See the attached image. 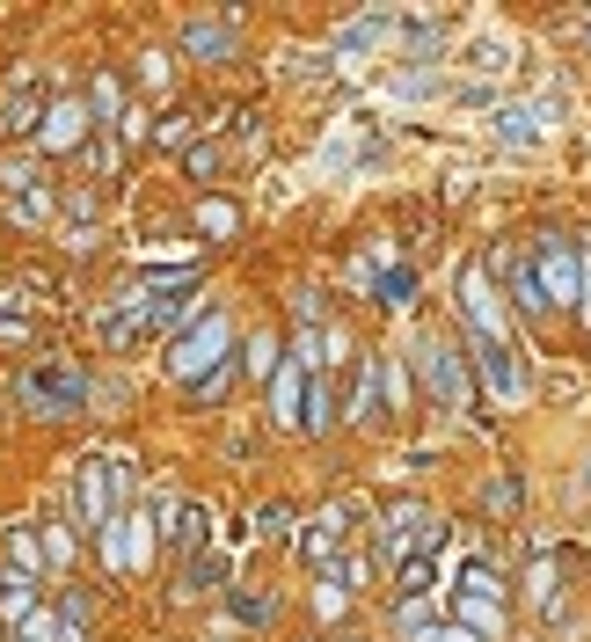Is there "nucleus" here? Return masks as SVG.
Here are the masks:
<instances>
[{
    "label": "nucleus",
    "instance_id": "obj_1",
    "mask_svg": "<svg viewBox=\"0 0 591 642\" xmlns=\"http://www.w3.org/2000/svg\"><path fill=\"white\" fill-rule=\"evenodd\" d=\"M417 372H423V395L439 402V417H468V358H460V344L453 336H439V329H423L417 336Z\"/></svg>",
    "mask_w": 591,
    "mask_h": 642
},
{
    "label": "nucleus",
    "instance_id": "obj_2",
    "mask_svg": "<svg viewBox=\"0 0 591 642\" xmlns=\"http://www.w3.org/2000/svg\"><path fill=\"white\" fill-rule=\"evenodd\" d=\"M220 366H234V321L212 307L205 321H190L183 336H175V350H169V372L183 380V387H197V380H212Z\"/></svg>",
    "mask_w": 591,
    "mask_h": 642
},
{
    "label": "nucleus",
    "instance_id": "obj_3",
    "mask_svg": "<svg viewBox=\"0 0 591 642\" xmlns=\"http://www.w3.org/2000/svg\"><path fill=\"white\" fill-rule=\"evenodd\" d=\"M15 395H23L29 417H74L81 402H88V372L81 366H29L15 380Z\"/></svg>",
    "mask_w": 591,
    "mask_h": 642
},
{
    "label": "nucleus",
    "instance_id": "obj_4",
    "mask_svg": "<svg viewBox=\"0 0 591 642\" xmlns=\"http://www.w3.org/2000/svg\"><path fill=\"white\" fill-rule=\"evenodd\" d=\"M533 271H541V293L555 307H584V248L563 242V234H541L533 242Z\"/></svg>",
    "mask_w": 591,
    "mask_h": 642
},
{
    "label": "nucleus",
    "instance_id": "obj_5",
    "mask_svg": "<svg viewBox=\"0 0 591 642\" xmlns=\"http://www.w3.org/2000/svg\"><path fill=\"white\" fill-rule=\"evenodd\" d=\"M468 344H475V372H482V387H490L496 402L526 395V366H518V350L504 344V336H468Z\"/></svg>",
    "mask_w": 591,
    "mask_h": 642
},
{
    "label": "nucleus",
    "instance_id": "obj_6",
    "mask_svg": "<svg viewBox=\"0 0 591 642\" xmlns=\"http://www.w3.org/2000/svg\"><path fill=\"white\" fill-rule=\"evenodd\" d=\"M460 321H468V336H504V299L490 293V263L460 271Z\"/></svg>",
    "mask_w": 591,
    "mask_h": 642
},
{
    "label": "nucleus",
    "instance_id": "obj_7",
    "mask_svg": "<svg viewBox=\"0 0 591 642\" xmlns=\"http://www.w3.org/2000/svg\"><path fill=\"white\" fill-rule=\"evenodd\" d=\"M344 526H350V504H329L321 519H299V533H293L299 563H307V569H329V563H336V547H344Z\"/></svg>",
    "mask_w": 591,
    "mask_h": 642
},
{
    "label": "nucleus",
    "instance_id": "obj_8",
    "mask_svg": "<svg viewBox=\"0 0 591 642\" xmlns=\"http://www.w3.org/2000/svg\"><path fill=\"white\" fill-rule=\"evenodd\" d=\"M153 519L169 526V541L183 547V555H197V547H212V511H205L197 496H161V504H153Z\"/></svg>",
    "mask_w": 591,
    "mask_h": 642
},
{
    "label": "nucleus",
    "instance_id": "obj_9",
    "mask_svg": "<svg viewBox=\"0 0 591 642\" xmlns=\"http://www.w3.org/2000/svg\"><path fill=\"white\" fill-rule=\"evenodd\" d=\"M110 496H118V490H110V460H102V468L81 460V468H74V519L88 526V533H102V526L118 519V511H110Z\"/></svg>",
    "mask_w": 591,
    "mask_h": 642
},
{
    "label": "nucleus",
    "instance_id": "obj_10",
    "mask_svg": "<svg viewBox=\"0 0 591 642\" xmlns=\"http://www.w3.org/2000/svg\"><path fill=\"white\" fill-rule=\"evenodd\" d=\"M96 132V118H88V102H51L45 124H37V153H74L81 139Z\"/></svg>",
    "mask_w": 591,
    "mask_h": 642
},
{
    "label": "nucleus",
    "instance_id": "obj_11",
    "mask_svg": "<svg viewBox=\"0 0 591 642\" xmlns=\"http://www.w3.org/2000/svg\"><path fill=\"white\" fill-rule=\"evenodd\" d=\"M183 51H190V59H205V66H226V59L242 51V37H234V23L190 15V23H183Z\"/></svg>",
    "mask_w": 591,
    "mask_h": 642
},
{
    "label": "nucleus",
    "instance_id": "obj_12",
    "mask_svg": "<svg viewBox=\"0 0 591 642\" xmlns=\"http://www.w3.org/2000/svg\"><path fill=\"white\" fill-rule=\"evenodd\" d=\"M307 380H315V372L293 366V358H285V372L271 380V423L278 431H299V423H307Z\"/></svg>",
    "mask_w": 591,
    "mask_h": 642
},
{
    "label": "nucleus",
    "instance_id": "obj_13",
    "mask_svg": "<svg viewBox=\"0 0 591 642\" xmlns=\"http://www.w3.org/2000/svg\"><path fill=\"white\" fill-rule=\"evenodd\" d=\"M380 358H350V402H344V417L350 423H372V409H380Z\"/></svg>",
    "mask_w": 591,
    "mask_h": 642
},
{
    "label": "nucleus",
    "instance_id": "obj_14",
    "mask_svg": "<svg viewBox=\"0 0 591 642\" xmlns=\"http://www.w3.org/2000/svg\"><path fill=\"white\" fill-rule=\"evenodd\" d=\"M96 547H102V563H110V569H139V519L118 511V519L96 533Z\"/></svg>",
    "mask_w": 591,
    "mask_h": 642
},
{
    "label": "nucleus",
    "instance_id": "obj_15",
    "mask_svg": "<svg viewBox=\"0 0 591 642\" xmlns=\"http://www.w3.org/2000/svg\"><path fill=\"white\" fill-rule=\"evenodd\" d=\"M394 598H439V547H417L394 569Z\"/></svg>",
    "mask_w": 591,
    "mask_h": 642
},
{
    "label": "nucleus",
    "instance_id": "obj_16",
    "mask_svg": "<svg viewBox=\"0 0 591 642\" xmlns=\"http://www.w3.org/2000/svg\"><path fill=\"white\" fill-rule=\"evenodd\" d=\"M526 598H533V614H563V563L555 555H533V569H526Z\"/></svg>",
    "mask_w": 591,
    "mask_h": 642
},
{
    "label": "nucleus",
    "instance_id": "obj_17",
    "mask_svg": "<svg viewBox=\"0 0 591 642\" xmlns=\"http://www.w3.org/2000/svg\"><path fill=\"white\" fill-rule=\"evenodd\" d=\"M439 598H394V635L402 642H439Z\"/></svg>",
    "mask_w": 591,
    "mask_h": 642
},
{
    "label": "nucleus",
    "instance_id": "obj_18",
    "mask_svg": "<svg viewBox=\"0 0 591 642\" xmlns=\"http://www.w3.org/2000/svg\"><path fill=\"white\" fill-rule=\"evenodd\" d=\"M45 563H51L45 541H37L29 526H15V533H8V577H29V584H37V569H45Z\"/></svg>",
    "mask_w": 591,
    "mask_h": 642
},
{
    "label": "nucleus",
    "instance_id": "obj_19",
    "mask_svg": "<svg viewBox=\"0 0 591 642\" xmlns=\"http://www.w3.org/2000/svg\"><path fill=\"white\" fill-rule=\"evenodd\" d=\"M220 584H226V555L197 547L190 563H183V592H220Z\"/></svg>",
    "mask_w": 591,
    "mask_h": 642
},
{
    "label": "nucleus",
    "instance_id": "obj_20",
    "mask_svg": "<svg viewBox=\"0 0 591 642\" xmlns=\"http://www.w3.org/2000/svg\"><path fill=\"white\" fill-rule=\"evenodd\" d=\"M453 592H460V598H504V577H496V569L482 563V555H475V563H460Z\"/></svg>",
    "mask_w": 591,
    "mask_h": 642
},
{
    "label": "nucleus",
    "instance_id": "obj_21",
    "mask_svg": "<svg viewBox=\"0 0 591 642\" xmlns=\"http://www.w3.org/2000/svg\"><path fill=\"white\" fill-rule=\"evenodd\" d=\"M226 614L242 620V628H271V620H278V598L271 592H226Z\"/></svg>",
    "mask_w": 591,
    "mask_h": 642
},
{
    "label": "nucleus",
    "instance_id": "obj_22",
    "mask_svg": "<svg viewBox=\"0 0 591 642\" xmlns=\"http://www.w3.org/2000/svg\"><path fill=\"white\" fill-rule=\"evenodd\" d=\"M88 118H96V124H110V132L124 124V96H118V81H110V74H96V81H88Z\"/></svg>",
    "mask_w": 591,
    "mask_h": 642
},
{
    "label": "nucleus",
    "instance_id": "obj_23",
    "mask_svg": "<svg viewBox=\"0 0 591 642\" xmlns=\"http://www.w3.org/2000/svg\"><path fill=\"white\" fill-rule=\"evenodd\" d=\"M460 628H475L482 642L504 635V598H460Z\"/></svg>",
    "mask_w": 591,
    "mask_h": 642
},
{
    "label": "nucleus",
    "instance_id": "obj_24",
    "mask_svg": "<svg viewBox=\"0 0 591 642\" xmlns=\"http://www.w3.org/2000/svg\"><path fill=\"white\" fill-rule=\"evenodd\" d=\"M372 293H380V307H409L417 271H409V263H380V285H372Z\"/></svg>",
    "mask_w": 591,
    "mask_h": 642
},
{
    "label": "nucleus",
    "instance_id": "obj_25",
    "mask_svg": "<svg viewBox=\"0 0 591 642\" xmlns=\"http://www.w3.org/2000/svg\"><path fill=\"white\" fill-rule=\"evenodd\" d=\"M336 423V387H329V372L307 380V431H329Z\"/></svg>",
    "mask_w": 591,
    "mask_h": 642
},
{
    "label": "nucleus",
    "instance_id": "obj_26",
    "mask_svg": "<svg viewBox=\"0 0 591 642\" xmlns=\"http://www.w3.org/2000/svg\"><path fill=\"white\" fill-rule=\"evenodd\" d=\"M234 226H242V212H234L226 198H205V205H197V234H212V242H226Z\"/></svg>",
    "mask_w": 591,
    "mask_h": 642
},
{
    "label": "nucleus",
    "instance_id": "obj_27",
    "mask_svg": "<svg viewBox=\"0 0 591 642\" xmlns=\"http://www.w3.org/2000/svg\"><path fill=\"white\" fill-rule=\"evenodd\" d=\"M518 504H526V482H518V474H496L490 490H482V511H496V519H512Z\"/></svg>",
    "mask_w": 591,
    "mask_h": 642
},
{
    "label": "nucleus",
    "instance_id": "obj_28",
    "mask_svg": "<svg viewBox=\"0 0 591 642\" xmlns=\"http://www.w3.org/2000/svg\"><path fill=\"white\" fill-rule=\"evenodd\" d=\"M242 366L256 372V380H263V372H271V380L285 372V358H278V336H271V329H263V336H248V358H242Z\"/></svg>",
    "mask_w": 591,
    "mask_h": 642
},
{
    "label": "nucleus",
    "instance_id": "obj_29",
    "mask_svg": "<svg viewBox=\"0 0 591 642\" xmlns=\"http://www.w3.org/2000/svg\"><path fill=\"white\" fill-rule=\"evenodd\" d=\"M0 344H29V314L15 293H0Z\"/></svg>",
    "mask_w": 591,
    "mask_h": 642
},
{
    "label": "nucleus",
    "instance_id": "obj_30",
    "mask_svg": "<svg viewBox=\"0 0 591 642\" xmlns=\"http://www.w3.org/2000/svg\"><path fill=\"white\" fill-rule=\"evenodd\" d=\"M504 59H512V45H504V37H475V51H468L475 74H504Z\"/></svg>",
    "mask_w": 591,
    "mask_h": 642
},
{
    "label": "nucleus",
    "instance_id": "obj_31",
    "mask_svg": "<svg viewBox=\"0 0 591 642\" xmlns=\"http://www.w3.org/2000/svg\"><path fill=\"white\" fill-rule=\"evenodd\" d=\"M29 124H45V118H37V102H29L23 88H15V96L0 102V132H29Z\"/></svg>",
    "mask_w": 591,
    "mask_h": 642
},
{
    "label": "nucleus",
    "instance_id": "obj_32",
    "mask_svg": "<svg viewBox=\"0 0 591 642\" xmlns=\"http://www.w3.org/2000/svg\"><path fill=\"white\" fill-rule=\"evenodd\" d=\"M344 606H350V592L336 584V577H321L315 584V620H344Z\"/></svg>",
    "mask_w": 591,
    "mask_h": 642
},
{
    "label": "nucleus",
    "instance_id": "obj_33",
    "mask_svg": "<svg viewBox=\"0 0 591 642\" xmlns=\"http://www.w3.org/2000/svg\"><path fill=\"white\" fill-rule=\"evenodd\" d=\"M234 372H242V358H234V366H220L212 380H197V387H183V395H190V402H226V387H234Z\"/></svg>",
    "mask_w": 591,
    "mask_h": 642
},
{
    "label": "nucleus",
    "instance_id": "obj_34",
    "mask_svg": "<svg viewBox=\"0 0 591 642\" xmlns=\"http://www.w3.org/2000/svg\"><path fill=\"white\" fill-rule=\"evenodd\" d=\"M153 139H161V147H183V153L197 147V139H190V118H175V110H169L161 124H153Z\"/></svg>",
    "mask_w": 591,
    "mask_h": 642
},
{
    "label": "nucleus",
    "instance_id": "obj_35",
    "mask_svg": "<svg viewBox=\"0 0 591 642\" xmlns=\"http://www.w3.org/2000/svg\"><path fill=\"white\" fill-rule=\"evenodd\" d=\"M439 88V74H423V66H409V74H394V96H431Z\"/></svg>",
    "mask_w": 591,
    "mask_h": 642
},
{
    "label": "nucleus",
    "instance_id": "obj_36",
    "mask_svg": "<svg viewBox=\"0 0 591 642\" xmlns=\"http://www.w3.org/2000/svg\"><path fill=\"white\" fill-rule=\"evenodd\" d=\"M183 169H190L197 183H205V175H220V147H190V153H183Z\"/></svg>",
    "mask_w": 591,
    "mask_h": 642
},
{
    "label": "nucleus",
    "instance_id": "obj_37",
    "mask_svg": "<svg viewBox=\"0 0 591 642\" xmlns=\"http://www.w3.org/2000/svg\"><path fill=\"white\" fill-rule=\"evenodd\" d=\"M15 220H51V198L45 190H23V198H15Z\"/></svg>",
    "mask_w": 591,
    "mask_h": 642
},
{
    "label": "nucleus",
    "instance_id": "obj_38",
    "mask_svg": "<svg viewBox=\"0 0 591 642\" xmlns=\"http://www.w3.org/2000/svg\"><path fill=\"white\" fill-rule=\"evenodd\" d=\"M110 490H118V504H132V496H139V474L124 468V460H110Z\"/></svg>",
    "mask_w": 591,
    "mask_h": 642
},
{
    "label": "nucleus",
    "instance_id": "obj_39",
    "mask_svg": "<svg viewBox=\"0 0 591 642\" xmlns=\"http://www.w3.org/2000/svg\"><path fill=\"white\" fill-rule=\"evenodd\" d=\"M139 81H147V88H169V59L147 51V59H139Z\"/></svg>",
    "mask_w": 591,
    "mask_h": 642
},
{
    "label": "nucleus",
    "instance_id": "obj_40",
    "mask_svg": "<svg viewBox=\"0 0 591 642\" xmlns=\"http://www.w3.org/2000/svg\"><path fill=\"white\" fill-rule=\"evenodd\" d=\"M278 526H293V504H263L256 511V533H278Z\"/></svg>",
    "mask_w": 591,
    "mask_h": 642
},
{
    "label": "nucleus",
    "instance_id": "obj_41",
    "mask_svg": "<svg viewBox=\"0 0 591 642\" xmlns=\"http://www.w3.org/2000/svg\"><path fill=\"white\" fill-rule=\"evenodd\" d=\"M59 620H74L81 628V620H88V592H59Z\"/></svg>",
    "mask_w": 591,
    "mask_h": 642
},
{
    "label": "nucleus",
    "instance_id": "obj_42",
    "mask_svg": "<svg viewBox=\"0 0 591 642\" xmlns=\"http://www.w3.org/2000/svg\"><path fill=\"white\" fill-rule=\"evenodd\" d=\"M45 555H51V563H66V555H74V533H66V526H51V533H45Z\"/></svg>",
    "mask_w": 591,
    "mask_h": 642
},
{
    "label": "nucleus",
    "instance_id": "obj_43",
    "mask_svg": "<svg viewBox=\"0 0 591 642\" xmlns=\"http://www.w3.org/2000/svg\"><path fill=\"white\" fill-rule=\"evenodd\" d=\"M293 314H299V329L315 336V321H321V299H315V293H299V299H293Z\"/></svg>",
    "mask_w": 591,
    "mask_h": 642
},
{
    "label": "nucleus",
    "instance_id": "obj_44",
    "mask_svg": "<svg viewBox=\"0 0 591 642\" xmlns=\"http://www.w3.org/2000/svg\"><path fill=\"white\" fill-rule=\"evenodd\" d=\"M439 642H482V635H475V628H460V620H445V628H439Z\"/></svg>",
    "mask_w": 591,
    "mask_h": 642
},
{
    "label": "nucleus",
    "instance_id": "obj_45",
    "mask_svg": "<svg viewBox=\"0 0 591 642\" xmlns=\"http://www.w3.org/2000/svg\"><path fill=\"white\" fill-rule=\"evenodd\" d=\"M59 642H81V628H74V620H59Z\"/></svg>",
    "mask_w": 591,
    "mask_h": 642
},
{
    "label": "nucleus",
    "instance_id": "obj_46",
    "mask_svg": "<svg viewBox=\"0 0 591 642\" xmlns=\"http://www.w3.org/2000/svg\"><path fill=\"white\" fill-rule=\"evenodd\" d=\"M584 482H591V460H584Z\"/></svg>",
    "mask_w": 591,
    "mask_h": 642
},
{
    "label": "nucleus",
    "instance_id": "obj_47",
    "mask_svg": "<svg viewBox=\"0 0 591 642\" xmlns=\"http://www.w3.org/2000/svg\"><path fill=\"white\" fill-rule=\"evenodd\" d=\"M584 45H591V23H584Z\"/></svg>",
    "mask_w": 591,
    "mask_h": 642
}]
</instances>
